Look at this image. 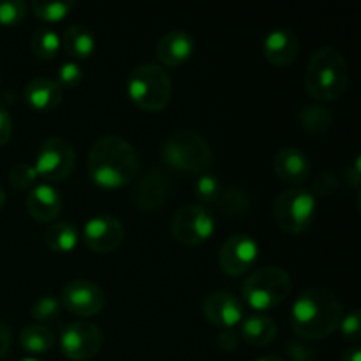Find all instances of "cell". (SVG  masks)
Wrapping results in <instances>:
<instances>
[{"instance_id":"obj_19","label":"cell","mask_w":361,"mask_h":361,"mask_svg":"<svg viewBox=\"0 0 361 361\" xmlns=\"http://www.w3.org/2000/svg\"><path fill=\"white\" fill-rule=\"evenodd\" d=\"M63 201L59 190L49 183H37L27 196V210L34 221L41 224H51L62 212Z\"/></svg>"},{"instance_id":"obj_44","label":"cell","mask_w":361,"mask_h":361,"mask_svg":"<svg viewBox=\"0 0 361 361\" xmlns=\"http://www.w3.org/2000/svg\"><path fill=\"white\" fill-rule=\"evenodd\" d=\"M20 361H42V360L34 358V356H28V358H23V360H20Z\"/></svg>"},{"instance_id":"obj_6","label":"cell","mask_w":361,"mask_h":361,"mask_svg":"<svg viewBox=\"0 0 361 361\" xmlns=\"http://www.w3.org/2000/svg\"><path fill=\"white\" fill-rule=\"evenodd\" d=\"M126 92L134 106L143 111L157 113L171 101L173 83L164 67L159 63H143L130 71Z\"/></svg>"},{"instance_id":"obj_8","label":"cell","mask_w":361,"mask_h":361,"mask_svg":"<svg viewBox=\"0 0 361 361\" xmlns=\"http://www.w3.org/2000/svg\"><path fill=\"white\" fill-rule=\"evenodd\" d=\"M74 166H76V152L69 140L60 136H51L42 141L34 162L37 178H42L48 183L69 178L74 171Z\"/></svg>"},{"instance_id":"obj_40","label":"cell","mask_w":361,"mask_h":361,"mask_svg":"<svg viewBox=\"0 0 361 361\" xmlns=\"http://www.w3.org/2000/svg\"><path fill=\"white\" fill-rule=\"evenodd\" d=\"M11 348V330L2 319H0V358L7 355Z\"/></svg>"},{"instance_id":"obj_35","label":"cell","mask_w":361,"mask_h":361,"mask_svg":"<svg viewBox=\"0 0 361 361\" xmlns=\"http://www.w3.org/2000/svg\"><path fill=\"white\" fill-rule=\"evenodd\" d=\"M338 330H341L344 341L349 342H358L361 335V316L358 309L349 310L345 316H342L341 324H338Z\"/></svg>"},{"instance_id":"obj_27","label":"cell","mask_w":361,"mask_h":361,"mask_svg":"<svg viewBox=\"0 0 361 361\" xmlns=\"http://www.w3.org/2000/svg\"><path fill=\"white\" fill-rule=\"evenodd\" d=\"M215 207L226 217H240V215H243L249 210L250 201L249 196L242 189H238V187H229V189H222L221 197L215 201Z\"/></svg>"},{"instance_id":"obj_1","label":"cell","mask_w":361,"mask_h":361,"mask_svg":"<svg viewBox=\"0 0 361 361\" xmlns=\"http://www.w3.org/2000/svg\"><path fill=\"white\" fill-rule=\"evenodd\" d=\"M137 150L122 136H101L88 152V176L101 189L115 190L133 183L140 173Z\"/></svg>"},{"instance_id":"obj_24","label":"cell","mask_w":361,"mask_h":361,"mask_svg":"<svg viewBox=\"0 0 361 361\" xmlns=\"http://www.w3.org/2000/svg\"><path fill=\"white\" fill-rule=\"evenodd\" d=\"M20 345L30 355H44L55 345V334L46 324L30 323L21 328Z\"/></svg>"},{"instance_id":"obj_38","label":"cell","mask_w":361,"mask_h":361,"mask_svg":"<svg viewBox=\"0 0 361 361\" xmlns=\"http://www.w3.org/2000/svg\"><path fill=\"white\" fill-rule=\"evenodd\" d=\"M288 355L291 356L293 361H312L314 351L310 348H307L305 344H300V342H293L288 345Z\"/></svg>"},{"instance_id":"obj_20","label":"cell","mask_w":361,"mask_h":361,"mask_svg":"<svg viewBox=\"0 0 361 361\" xmlns=\"http://www.w3.org/2000/svg\"><path fill=\"white\" fill-rule=\"evenodd\" d=\"M23 97L35 111H51L62 102V88L49 78H34L25 85Z\"/></svg>"},{"instance_id":"obj_11","label":"cell","mask_w":361,"mask_h":361,"mask_svg":"<svg viewBox=\"0 0 361 361\" xmlns=\"http://www.w3.org/2000/svg\"><path fill=\"white\" fill-rule=\"evenodd\" d=\"M259 257V245L252 236L235 233L222 242L219 249V268L229 277H242L256 264Z\"/></svg>"},{"instance_id":"obj_3","label":"cell","mask_w":361,"mask_h":361,"mask_svg":"<svg viewBox=\"0 0 361 361\" xmlns=\"http://www.w3.org/2000/svg\"><path fill=\"white\" fill-rule=\"evenodd\" d=\"M303 83L307 94L316 101H337L349 87L348 60L334 46L316 49L309 60Z\"/></svg>"},{"instance_id":"obj_13","label":"cell","mask_w":361,"mask_h":361,"mask_svg":"<svg viewBox=\"0 0 361 361\" xmlns=\"http://www.w3.org/2000/svg\"><path fill=\"white\" fill-rule=\"evenodd\" d=\"M81 238L94 252L109 254L122 245L126 238V229H123L122 221L113 215L99 214L85 222Z\"/></svg>"},{"instance_id":"obj_42","label":"cell","mask_w":361,"mask_h":361,"mask_svg":"<svg viewBox=\"0 0 361 361\" xmlns=\"http://www.w3.org/2000/svg\"><path fill=\"white\" fill-rule=\"evenodd\" d=\"M256 361H284V360L279 358V356H274V355H267V356H261V358H257Z\"/></svg>"},{"instance_id":"obj_26","label":"cell","mask_w":361,"mask_h":361,"mask_svg":"<svg viewBox=\"0 0 361 361\" xmlns=\"http://www.w3.org/2000/svg\"><path fill=\"white\" fill-rule=\"evenodd\" d=\"M30 48L37 59L51 60L59 55L60 48H62V39H60V35L53 28L39 27L32 34Z\"/></svg>"},{"instance_id":"obj_5","label":"cell","mask_w":361,"mask_h":361,"mask_svg":"<svg viewBox=\"0 0 361 361\" xmlns=\"http://www.w3.org/2000/svg\"><path fill=\"white\" fill-rule=\"evenodd\" d=\"M293 291L291 275L281 267L267 264L250 271L242 286V296L256 314H264L282 305Z\"/></svg>"},{"instance_id":"obj_16","label":"cell","mask_w":361,"mask_h":361,"mask_svg":"<svg viewBox=\"0 0 361 361\" xmlns=\"http://www.w3.org/2000/svg\"><path fill=\"white\" fill-rule=\"evenodd\" d=\"M263 55L270 66L288 67L298 59L300 41L289 28H274L263 41Z\"/></svg>"},{"instance_id":"obj_39","label":"cell","mask_w":361,"mask_h":361,"mask_svg":"<svg viewBox=\"0 0 361 361\" xmlns=\"http://www.w3.org/2000/svg\"><path fill=\"white\" fill-rule=\"evenodd\" d=\"M345 180L349 185L355 190H360V180H361V169H360V155H356L353 164L345 169Z\"/></svg>"},{"instance_id":"obj_33","label":"cell","mask_w":361,"mask_h":361,"mask_svg":"<svg viewBox=\"0 0 361 361\" xmlns=\"http://www.w3.org/2000/svg\"><path fill=\"white\" fill-rule=\"evenodd\" d=\"M81 81H83V69H81L80 63L74 62V60H67V62H63L62 66H60L59 80H56L60 88H74L78 87Z\"/></svg>"},{"instance_id":"obj_15","label":"cell","mask_w":361,"mask_h":361,"mask_svg":"<svg viewBox=\"0 0 361 361\" xmlns=\"http://www.w3.org/2000/svg\"><path fill=\"white\" fill-rule=\"evenodd\" d=\"M171 194V183L168 176L159 169H152L141 176L133 192V201L140 210L152 212L161 208Z\"/></svg>"},{"instance_id":"obj_36","label":"cell","mask_w":361,"mask_h":361,"mask_svg":"<svg viewBox=\"0 0 361 361\" xmlns=\"http://www.w3.org/2000/svg\"><path fill=\"white\" fill-rule=\"evenodd\" d=\"M240 344V337L235 330H221L217 335V348L224 353H233Z\"/></svg>"},{"instance_id":"obj_30","label":"cell","mask_w":361,"mask_h":361,"mask_svg":"<svg viewBox=\"0 0 361 361\" xmlns=\"http://www.w3.org/2000/svg\"><path fill=\"white\" fill-rule=\"evenodd\" d=\"M60 310H62V305L59 300L53 296H41L32 303L30 316L34 317L35 323L46 324L49 321H55L60 316Z\"/></svg>"},{"instance_id":"obj_29","label":"cell","mask_w":361,"mask_h":361,"mask_svg":"<svg viewBox=\"0 0 361 361\" xmlns=\"http://www.w3.org/2000/svg\"><path fill=\"white\" fill-rule=\"evenodd\" d=\"M222 183L212 173H203L197 176L196 183H194V196L200 201V204H215V201L221 197L222 194Z\"/></svg>"},{"instance_id":"obj_17","label":"cell","mask_w":361,"mask_h":361,"mask_svg":"<svg viewBox=\"0 0 361 361\" xmlns=\"http://www.w3.org/2000/svg\"><path fill=\"white\" fill-rule=\"evenodd\" d=\"M275 175L291 187H300L309 180L312 164L305 152L295 147H284L274 157Z\"/></svg>"},{"instance_id":"obj_7","label":"cell","mask_w":361,"mask_h":361,"mask_svg":"<svg viewBox=\"0 0 361 361\" xmlns=\"http://www.w3.org/2000/svg\"><path fill=\"white\" fill-rule=\"evenodd\" d=\"M274 221L288 235H302L312 226L317 214V200L309 189L289 187L274 201Z\"/></svg>"},{"instance_id":"obj_37","label":"cell","mask_w":361,"mask_h":361,"mask_svg":"<svg viewBox=\"0 0 361 361\" xmlns=\"http://www.w3.org/2000/svg\"><path fill=\"white\" fill-rule=\"evenodd\" d=\"M11 136H13V118L6 106L0 104V147L9 143Z\"/></svg>"},{"instance_id":"obj_9","label":"cell","mask_w":361,"mask_h":361,"mask_svg":"<svg viewBox=\"0 0 361 361\" xmlns=\"http://www.w3.org/2000/svg\"><path fill=\"white\" fill-rule=\"evenodd\" d=\"M171 235L187 247L203 245L215 231L214 214L200 203L183 204L171 217Z\"/></svg>"},{"instance_id":"obj_43","label":"cell","mask_w":361,"mask_h":361,"mask_svg":"<svg viewBox=\"0 0 361 361\" xmlns=\"http://www.w3.org/2000/svg\"><path fill=\"white\" fill-rule=\"evenodd\" d=\"M4 204H6V192H4L2 185H0V210L4 208Z\"/></svg>"},{"instance_id":"obj_21","label":"cell","mask_w":361,"mask_h":361,"mask_svg":"<svg viewBox=\"0 0 361 361\" xmlns=\"http://www.w3.org/2000/svg\"><path fill=\"white\" fill-rule=\"evenodd\" d=\"M240 324H242V330H240L242 338L254 348L270 345L277 338V324L271 317L264 316V314H252L249 317H243Z\"/></svg>"},{"instance_id":"obj_14","label":"cell","mask_w":361,"mask_h":361,"mask_svg":"<svg viewBox=\"0 0 361 361\" xmlns=\"http://www.w3.org/2000/svg\"><path fill=\"white\" fill-rule=\"evenodd\" d=\"M203 316L214 326L221 330H233L243 321V305L233 293L217 289L203 300Z\"/></svg>"},{"instance_id":"obj_22","label":"cell","mask_w":361,"mask_h":361,"mask_svg":"<svg viewBox=\"0 0 361 361\" xmlns=\"http://www.w3.org/2000/svg\"><path fill=\"white\" fill-rule=\"evenodd\" d=\"M44 242L49 250L56 254H69L80 243V231L69 221L51 222L44 233Z\"/></svg>"},{"instance_id":"obj_41","label":"cell","mask_w":361,"mask_h":361,"mask_svg":"<svg viewBox=\"0 0 361 361\" xmlns=\"http://www.w3.org/2000/svg\"><path fill=\"white\" fill-rule=\"evenodd\" d=\"M342 361H361V349L356 345V348L348 349L342 355Z\"/></svg>"},{"instance_id":"obj_28","label":"cell","mask_w":361,"mask_h":361,"mask_svg":"<svg viewBox=\"0 0 361 361\" xmlns=\"http://www.w3.org/2000/svg\"><path fill=\"white\" fill-rule=\"evenodd\" d=\"M73 7L74 2H71V0H67V2H41V0H35V2L30 4L32 14L37 20L44 21V23H59L63 18H67Z\"/></svg>"},{"instance_id":"obj_31","label":"cell","mask_w":361,"mask_h":361,"mask_svg":"<svg viewBox=\"0 0 361 361\" xmlns=\"http://www.w3.org/2000/svg\"><path fill=\"white\" fill-rule=\"evenodd\" d=\"M9 178L11 187L18 190L23 189H32L35 185V180H37V173H35L34 166L27 164V162H18L13 168L9 169Z\"/></svg>"},{"instance_id":"obj_25","label":"cell","mask_w":361,"mask_h":361,"mask_svg":"<svg viewBox=\"0 0 361 361\" xmlns=\"http://www.w3.org/2000/svg\"><path fill=\"white\" fill-rule=\"evenodd\" d=\"M298 122L309 134H324L334 126V115L321 104H307L300 108Z\"/></svg>"},{"instance_id":"obj_4","label":"cell","mask_w":361,"mask_h":361,"mask_svg":"<svg viewBox=\"0 0 361 361\" xmlns=\"http://www.w3.org/2000/svg\"><path fill=\"white\" fill-rule=\"evenodd\" d=\"M161 157L168 168L185 175H203L214 164V152L192 129H175L162 140Z\"/></svg>"},{"instance_id":"obj_32","label":"cell","mask_w":361,"mask_h":361,"mask_svg":"<svg viewBox=\"0 0 361 361\" xmlns=\"http://www.w3.org/2000/svg\"><path fill=\"white\" fill-rule=\"evenodd\" d=\"M27 16V4L21 0H0V25L14 27Z\"/></svg>"},{"instance_id":"obj_18","label":"cell","mask_w":361,"mask_h":361,"mask_svg":"<svg viewBox=\"0 0 361 361\" xmlns=\"http://www.w3.org/2000/svg\"><path fill=\"white\" fill-rule=\"evenodd\" d=\"M194 48H196V42L192 35L183 28H175L159 39L155 53L162 66L178 67L192 56Z\"/></svg>"},{"instance_id":"obj_23","label":"cell","mask_w":361,"mask_h":361,"mask_svg":"<svg viewBox=\"0 0 361 361\" xmlns=\"http://www.w3.org/2000/svg\"><path fill=\"white\" fill-rule=\"evenodd\" d=\"M62 46L74 60H87L95 51V35L85 25H71L63 34Z\"/></svg>"},{"instance_id":"obj_12","label":"cell","mask_w":361,"mask_h":361,"mask_svg":"<svg viewBox=\"0 0 361 361\" xmlns=\"http://www.w3.org/2000/svg\"><path fill=\"white\" fill-rule=\"evenodd\" d=\"M60 305L78 317H94L104 309L106 295L94 281L74 279L63 286Z\"/></svg>"},{"instance_id":"obj_10","label":"cell","mask_w":361,"mask_h":361,"mask_svg":"<svg viewBox=\"0 0 361 361\" xmlns=\"http://www.w3.org/2000/svg\"><path fill=\"white\" fill-rule=\"evenodd\" d=\"M102 348V331L90 321H74L60 334V349L73 361H88L99 355Z\"/></svg>"},{"instance_id":"obj_34","label":"cell","mask_w":361,"mask_h":361,"mask_svg":"<svg viewBox=\"0 0 361 361\" xmlns=\"http://www.w3.org/2000/svg\"><path fill=\"white\" fill-rule=\"evenodd\" d=\"M338 189V178L337 175H335L334 171H328V169H324V171H321L319 175L314 178V183H312V196L316 197H328L331 196V194L335 192V190Z\"/></svg>"},{"instance_id":"obj_2","label":"cell","mask_w":361,"mask_h":361,"mask_svg":"<svg viewBox=\"0 0 361 361\" xmlns=\"http://www.w3.org/2000/svg\"><path fill=\"white\" fill-rule=\"evenodd\" d=\"M342 316V302L334 291L326 288H309L295 300L289 319L296 337L324 341L338 330Z\"/></svg>"}]
</instances>
